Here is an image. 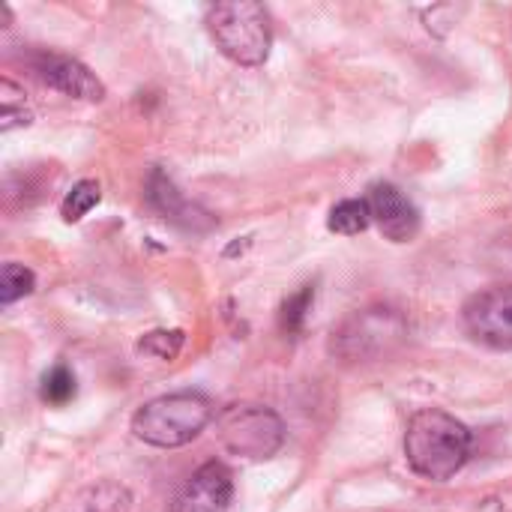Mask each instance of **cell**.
<instances>
[{
	"instance_id": "cell-1",
	"label": "cell",
	"mask_w": 512,
	"mask_h": 512,
	"mask_svg": "<svg viewBox=\"0 0 512 512\" xmlns=\"http://www.w3.org/2000/svg\"><path fill=\"white\" fill-rule=\"evenodd\" d=\"M471 432L465 423L438 408H423L408 420L405 429V459L414 474L447 483L471 459Z\"/></svg>"
},
{
	"instance_id": "cell-2",
	"label": "cell",
	"mask_w": 512,
	"mask_h": 512,
	"mask_svg": "<svg viewBox=\"0 0 512 512\" xmlns=\"http://www.w3.org/2000/svg\"><path fill=\"white\" fill-rule=\"evenodd\" d=\"M207 30L216 48L237 66H261L270 57L273 27L261 3L228 0L207 9Z\"/></svg>"
},
{
	"instance_id": "cell-3",
	"label": "cell",
	"mask_w": 512,
	"mask_h": 512,
	"mask_svg": "<svg viewBox=\"0 0 512 512\" xmlns=\"http://www.w3.org/2000/svg\"><path fill=\"white\" fill-rule=\"evenodd\" d=\"M213 420V405L201 393H171L147 402L132 417V432L138 441L174 450L195 441Z\"/></svg>"
},
{
	"instance_id": "cell-4",
	"label": "cell",
	"mask_w": 512,
	"mask_h": 512,
	"mask_svg": "<svg viewBox=\"0 0 512 512\" xmlns=\"http://www.w3.org/2000/svg\"><path fill=\"white\" fill-rule=\"evenodd\" d=\"M216 438L225 453L249 462L270 459L285 444L282 420L261 405H231L216 417Z\"/></svg>"
},
{
	"instance_id": "cell-5",
	"label": "cell",
	"mask_w": 512,
	"mask_h": 512,
	"mask_svg": "<svg viewBox=\"0 0 512 512\" xmlns=\"http://www.w3.org/2000/svg\"><path fill=\"white\" fill-rule=\"evenodd\" d=\"M468 333L498 351H512V285H495L465 303Z\"/></svg>"
},
{
	"instance_id": "cell-6",
	"label": "cell",
	"mask_w": 512,
	"mask_h": 512,
	"mask_svg": "<svg viewBox=\"0 0 512 512\" xmlns=\"http://www.w3.org/2000/svg\"><path fill=\"white\" fill-rule=\"evenodd\" d=\"M234 498V477L222 462L201 465L177 492L171 512H228Z\"/></svg>"
},
{
	"instance_id": "cell-7",
	"label": "cell",
	"mask_w": 512,
	"mask_h": 512,
	"mask_svg": "<svg viewBox=\"0 0 512 512\" xmlns=\"http://www.w3.org/2000/svg\"><path fill=\"white\" fill-rule=\"evenodd\" d=\"M30 63H33V72L39 75V81H45L48 87H54L72 99H87V102L105 99V84L75 57L54 54V51H36Z\"/></svg>"
},
{
	"instance_id": "cell-8",
	"label": "cell",
	"mask_w": 512,
	"mask_h": 512,
	"mask_svg": "<svg viewBox=\"0 0 512 512\" xmlns=\"http://www.w3.org/2000/svg\"><path fill=\"white\" fill-rule=\"evenodd\" d=\"M369 210L372 222L381 228V234L393 243H408L420 231V210L414 201L393 183H372L369 186Z\"/></svg>"
},
{
	"instance_id": "cell-9",
	"label": "cell",
	"mask_w": 512,
	"mask_h": 512,
	"mask_svg": "<svg viewBox=\"0 0 512 512\" xmlns=\"http://www.w3.org/2000/svg\"><path fill=\"white\" fill-rule=\"evenodd\" d=\"M147 201L162 219H168V222H174V225H180L186 231H207L213 225L210 213H204L201 207L186 201L183 192L171 183V177H165L159 168L147 180Z\"/></svg>"
},
{
	"instance_id": "cell-10",
	"label": "cell",
	"mask_w": 512,
	"mask_h": 512,
	"mask_svg": "<svg viewBox=\"0 0 512 512\" xmlns=\"http://www.w3.org/2000/svg\"><path fill=\"white\" fill-rule=\"evenodd\" d=\"M387 321H393V315L363 312L345 330H339L333 345L339 342V354H345V357H369L372 354L369 345H375V351L384 348V342H387Z\"/></svg>"
},
{
	"instance_id": "cell-11",
	"label": "cell",
	"mask_w": 512,
	"mask_h": 512,
	"mask_svg": "<svg viewBox=\"0 0 512 512\" xmlns=\"http://www.w3.org/2000/svg\"><path fill=\"white\" fill-rule=\"evenodd\" d=\"M369 225H372V210H369V201L366 198L339 201L330 210V219H327V228L333 234H363Z\"/></svg>"
},
{
	"instance_id": "cell-12",
	"label": "cell",
	"mask_w": 512,
	"mask_h": 512,
	"mask_svg": "<svg viewBox=\"0 0 512 512\" xmlns=\"http://www.w3.org/2000/svg\"><path fill=\"white\" fill-rule=\"evenodd\" d=\"M0 129L3 132H12L15 126H27L33 120V111L27 108V99H24V90L12 81V78H3L0 81Z\"/></svg>"
},
{
	"instance_id": "cell-13",
	"label": "cell",
	"mask_w": 512,
	"mask_h": 512,
	"mask_svg": "<svg viewBox=\"0 0 512 512\" xmlns=\"http://www.w3.org/2000/svg\"><path fill=\"white\" fill-rule=\"evenodd\" d=\"M99 198H102V189H99L96 180H78V183L66 192V198L60 201V216H63V222H78V219H84V216L99 204Z\"/></svg>"
},
{
	"instance_id": "cell-14",
	"label": "cell",
	"mask_w": 512,
	"mask_h": 512,
	"mask_svg": "<svg viewBox=\"0 0 512 512\" xmlns=\"http://www.w3.org/2000/svg\"><path fill=\"white\" fill-rule=\"evenodd\" d=\"M75 393H78V384H75V375H72V369L69 366H54V369H48L45 375H42V384H39V396H42V402H48V405H54V408H60V405H66V402H72L75 399Z\"/></svg>"
},
{
	"instance_id": "cell-15",
	"label": "cell",
	"mask_w": 512,
	"mask_h": 512,
	"mask_svg": "<svg viewBox=\"0 0 512 512\" xmlns=\"http://www.w3.org/2000/svg\"><path fill=\"white\" fill-rule=\"evenodd\" d=\"M312 300H315V285H303L297 294H291V297L282 303V309H279V327H282V333L297 336V333L303 330L306 315H309V309H312Z\"/></svg>"
},
{
	"instance_id": "cell-16",
	"label": "cell",
	"mask_w": 512,
	"mask_h": 512,
	"mask_svg": "<svg viewBox=\"0 0 512 512\" xmlns=\"http://www.w3.org/2000/svg\"><path fill=\"white\" fill-rule=\"evenodd\" d=\"M33 288H36V279L24 264H15V261L3 264V273H0V303L3 306H12L15 300L27 297Z\"/></svg>"
},
{
	"instance_id": "cell-17",
	"label": "cell",
	"mask_w": 512,
	"mask_h": 512,
	"mask_svg": "<svg viewBox=\"0 0 512 512\" xmlns=\"http://www.w3.org/2000/svg\"><path fill=\"white\" fill-rule=\"evenodd\" d=\"M129 507H132L129 492L114 483H102L90 489L84 498V512H129Z\"/></svg>"
},
{
	"instance_id": "cell-18",
	"label": "cell",
	"mask_w": 512,
	"mask_h": 512,
	"mask_svg": "<svg viewBox=\"0 0 512 512\" xmlns=\"http://www.w3.org/2000/svg\"><path fill=\"white\" fill-rule=\"evenodd\" d=\"M186 336L183 330H153L144 339H138V351L156 360H174L183 348Z\"/></svg>"
}]
</instances>
